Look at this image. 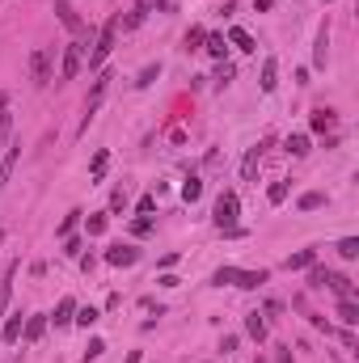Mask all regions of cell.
I'll list each match as a JSON object with an SVG mask.
<instances>
[{
    "label": "cell",
    "mask_w": 359,
    "mask_h": 363,
    "mask_svg": "<svg viewBox=\"0 0 359 363\" xmlns=\"http://www.w3.org/2000/svg\"><path fill=\"white\" fill-rule=\"evenodd\" d=\"M119 30H123V17H110L106 26H101L97 42H93V51H89V68H101V64L110 60V51H115V42H119Z\"/></svg>",
    "instance_id": "6da1fadb"
},
{
    "label": "cell",
    "mask_w": 359,
    "mask_h": 363,
    "mask_svg": "<svg viewBox=\"0 0 359 363\" xmlns=\"http://www.w3.org/2000/svg\"><path fill=\"white\" fill-rule=\"evenodd\" d=\"M267 279H271L267 271H237V267H220V271L212 275V283H216V287L233 283V287H245V292H253V287H262Z\"/></svg>",
    "instance_id": "7a4b0ae2"
},
{
    "label": "cell",
    "mask_w": 359,
    "mask_h": 363,
    "mask_svg": "<svg viewBox=\"0 0 359 363\" xmlns=\"http://www.w3.org/2000/svg\"><path fill=\"white\" fill-rule=\"evenodd\" d=\"M237 216H241V199H237V190H224L216 199V207H212V220H216L220 233H233L237 228Z\"/></svg>",
    "instance_id": "3957f363"
},
{
    "label": "cell",
    "mask_w": 359,
    "mask_h": 363,
    "mask_svg": "<svg viewBox=\"0 0 359 363\" xmlns=\"http://www.w3.org/2000/svg\"><path fill=\"white\" fill-rule=\"evenodd\" d=\"M81 64H85V38H76V42H68V47H64V60H60V81H76Z\"/></svg>",
    "instance_id": "277c9868"
},
{
    "label": "cell",
    "mask_w": 359,
    "mask_h": 363,
    "mask_svg": "<svg viewBox=\"0 0 359 363\" xmlns=\"http://www.w3.org/2000/svg\"><path fill=\"white\" fill-rule=\"evenodd\" d=\"M110 81H115L110 72H101V76L93 81V89H89V97H85V119H81V131H85V127L93 123V115H97V106H101V97H106V89H110Z\"/></svg>",
    "instance_id": "5b68a950"
},
{
    "label": "cell",
    "mask_w": 359,
    "mask_h": 363,
    "mask_svg": "<svg viewBox=\"0 0 359 363\" xmlns=\"http://www.w3.org/2000/svg\"><path fill=\"white\" fill-rule=\"evenodd\" d=\"M51 64H56V47H38L30 56V76L34 85H51Z\"/></svg>",
    "instance_id": "8992f818"
},
{
    "label": "cell",
    "mask_w": 359,
    "mask_h": 363,
    "mask_svg": "<svg viewBox=\"0 0 359 363\" xmlns=\"http://www.w3.org/2000/svg\"><path fill=\"white\" fill-rule=\"evenodd\" d=\"M106 262H110V267H135V262H140V249H135V245H110V249H106Z\"/></svg>",
    "instance_id": "52a82bcc"
},
{
    "label": "cell",
    "mask_w": 359,
    "mask_h": 363,
    "mask_svg": "<svg viewBox=\"0 0 359 363\" xmlns=\"http://www.w3.org/2000/svg\"><path fill=\"white\" fill-rule=\"evenodd\" d=\"M258 169H262V144H253V148L245 152V161H241V178L253 182V178H258Z\"/></svg>",
    "instance_id": "ba28073f"
},
{
    "label": "cell",
    "mask_w": 359,
    "mask_h": 363,
    "mask_svg": "<svg viewBox=\"0 0 359 363\" xmlns=\"http://www.w3.org/2000/svg\"><path fill=\"white\" fill-rule=\"evenodd\" d=\"M326 60H330V22H322V30H317V47H313V64L326 68Z\"/></svg>",
    "instance_id": "9c48e42d"
},
{
    "label": "cell",
    "mask_w": 359,
    "mask_h": 363,
    "mask_svg": "<svg viewBox=\"0 0 359 363\" xmlns=\"http://www.w3.org/2000/svg\"><path fill=\"white\" fill-rule=\"evenodd\" d=\"M13 275H17V262L5 267V275H0V321H5V308H9V296H13Z\"/></svg>",
    "instance_id": "30bf717a"
},
{
    "label": "cell",
    "mask_w": 359,
    "mask_h": 363,
    "mask_svg": "<svg viewBox=\"0 0 359 363\" xmlns=\"http://www.w3.org/2000/svg\"><path fill=\"white\" fill-rule=\"evenodd\" d=\"M9 152H5V157H0V182H9V174L17 169V157H22V144L13 140V144H5Z\"/></svg>",
    "instance_id": "8fae6325"
},
{
    "label": "cell",
    "mask_w": 359,
    "mask_h": 363,
    "mask_svg": "<svg viewBox=\"0 0 359 363\" xmlns=\"http://www.w3.org/2000/svg\"><path fill=\"white\" fill-rule=\"evenodd\" d=\"M56 13H60V22H64V26H68L72 34H81V30H85V22L76 17V9L68 5V0H56Z\"/></svg>",
    "instance_id": "7c38bea8"
},
{
    "label": "cell",
    "mask_w": 359,
    "mask_h": 363,
    "mask_svg": "<svg viewBox=\"0 0 359 363\" xmlns=\"http://www.w3.org/2000/svg\"><path fill=\"white\" fill-rule=\"evenodd\" d=\"M72 317H76V300L64 296V300L56 304V313H51V321H56V326H72Z\"/></svg>",
    "instance_id": "4fadbf2b"
},
{
    "label": "cell",
    "mask_w": 359,
    "mask_h": 363,
    "mask_svg": "<svg viewBox=\"0 0 359 363\" xmlns=\"http://www.w3.org/2000/svg\"><path fill=\"white\" fill-rule=\"evenodd\" d=\"M22 330H26V321H22V313H13L5 326H0V342H22Z\"/></svg>",
    "instance_id": "5bb4252c"
},
{
    "label": "cell",
    "mask_w": 359,
    "mask_h": 363,
    "mask_svg": "<svg viewBox=\"0 0 359 363\" xmlns=\"http://www.w3.org/2000/svg\"><path fill=\"white\" fill-rule=\"evenodd\" d=\"M313 262H317V249H300V253L287 258V271H309Z\"/></svg>",
    "instance_id": "9a60e30c"
},
{
    "label": "cell",
    "mask_w": 359,
    "mask_h": 363,
    "mask_svg": "<svg viewBox=\"0 0 359 363\" xmlns=\"http://www.w3.org/2000/svg\"><path fill=\"white\" fill-rule=\"evenodd\" d=\"M326 287H334L338 300H355V283H351L347 275H334V271H330V283H326Z\"/></svg>",
    "instance_id": "2e32d148"
},
{
    "label": "cell",
    "mask_w": 359,
    "mask_h": 363,
    "mask_svg": "<svg viewBox=\"0 0 359 363\" xmlns=\"http://www.w3.org/2000/svg\"><path fill=\"white\" fill-rule=\"evenodd\" d=\"M42 330H47V317H42V313H34V317H26L22 338H26V342H38V338H42Z\"/></svg>",
    "instance_id": "e0dca14e"
},
{
    "label": "cell",
    "mask_w": 359,
    "mask_h": 363,
    "mask_svg": "<svg viewBox=\"0 0 359 363\" xmlns=\"http://www.w3.org/2000/svg\"><path fill=\"white\" fill-rule=\"evenodd\" d=\"M275 85H279V64L262 60V93H275Z\"/></svg>",
    "instance_id": "ac0fdd59"
},
{
    "label": "cell",
    "mask_w": 359,
    "mask_h": 363,
    "mask_svg": "<svg viewBox=\"0 0 359 363\" xmlns=\"http://www.w3.org/2000/svg\"><path fill=\"white\" fill-rule=\"evenodd\" d=\"M338 321L342 326H359V304L355 300H338Z\"/></svg>",
    "instance_id": "d6986e66"
},
{
    "label": "cell",
    "mask_w": 359,
    "mask_h": 363,
    "mask_svg": "<svg viewBox=\"0 0 359 363\" xmlns=\"http://www.w3.org/2000/svg\"><path fill=\"white\" fill-rule=\"evenodd\" d=\"M9 135H13V115H9V106H5V97H0V148L9 144Z\"/></svg>",
    "instance_id": "ffe728a7"
},
{
    "label": "cell",
    "mask_w": 359,
    "mask_h": 363,
    "mask_svg": "<svg viewBox=\"0 0 359 363\" xmlns=\"http://www.w3.org/2000/svg\"><path fill=\"white\" fill-rule=\"evenodd\" d=\"M203 42H208V47H203V51H208V56H212V60H224V51H228V42H224V34H208V38H203Z\"/></svg>",
    "instance_id": "44dd1931"
},
{
    "label": "cell",
    "mask_w": 359,
    "mask_h": 363,
    "mask_svg": "<svg viewBox=\"0 0 359 363\" xmlns=\"http://www.w3.org/2000/svg\"><path fill=\"white\" fill-rule=\"evenodd\" d=\"M245 330H249V338L262 342V338H267V317H262V313H249V317H245Z\"/></svg>",
    "instance_id": "7402d4cb"
},
{
    "label": "cell",
    "mask_w": 359,
    "mask_h": 363,
    "mask_svg": "<svg viewBox=\"0 0 359 363\" xmlns=\"http://www.w3.org/2000/svg\"><path fill=\"white\" fill-rule=\"evenodd\" d=\"M296 207H300V212H317V207H326V194L322 190H309V194H300Z\"/></svg>",
    "instance_id": "603a6c76"
},
{
    "label": "cell",
    "mask_w": 359,
    "mask_h": 363,
    "mask_svg": "<svg viewBox=\"0 0 359 363\" xmlns=\"http://www.w3.org/2000/svg\"><path fill=\"white\" fill-rule=\"evenodd\" d=\"M228 42H233L237 51H253V38H249V30H241V26L228 30Z\"/></svg>",
    "instance_id": "cb8c5ba5"
},
{
    "label": "cell",
    "mask_w": 359,
    "mask_h": 363,
    "mask_svg": "<svg viewBox=\"0 0 359 363\" xmlns=\"http://www.w3.org/2000/svg\"><path fill=\"white\" fill-rule=\"evenodd\" d=\"M338 258L355 262V258H359V237H342V241H338Z\"/></svg>",
    "instance_id": "d4e9b609"
},
{
    "label": "cell",
    "mask_w": 359,
    "mask_h": 363,
    "mask_svg": "<svg viewBox=\"0 0 359 363\" xmlns=\"http://www.w3.org/2000/svg\"><path fill=\"white\" fill-rule=\"evenodd\" d=\"M309 127H313V131H330V127H334V110H313Z\"/></svg>",
    "instance_id": "484cf974"
},
{
    "label": "cell",
    "mask_w": 359,
    "mask_h": 363,
    "mask_svg": "<svg viewBox=\"0 0 359 363\" xmlns=\"http://www.w3.org/2000/svg\"><path fill=\"white\" fill-rule=\"evenodd\" d=\"M148 13H152V0H140V5H135V13H131V17H127L123 26H127V30H135V26H140V22L148 17Z\"/></svg>",
    "instance_id": "4316f807"
},
{
    "label": "cell",
    "mask_w": 359,
    "mask_h": 363,
    "mask_svg": "<svg viewBox=\"0 0 359 363\" xmlns=\"http://www.w3.org/2000/svg\"><path fill=\"white\" fill-rule=\"evenodd\" d=\"M287 152L292 157H304L309 152V135H287Z\"/></svg>",
    "instance_id": "83f0119b"
},
{
    "label": "cell",
    "mask_w": 359,
    "mask_h": 363,
    "mask_svg": "<svg viewBox=\"0 0 359 363\" xmlns=\"http://www.w3.org/2000/svg\"><path fill=\"white\" fill-rule=\"evenodd\" d=\"M326 283H330V271L313 262V267H309V287H326Z\"/></svg>",
    "instance_id": "f1b7e54d"
},
{
    "label": "cell",
    "mask_w": 359,
    "mask_h": 363,
    "mask_svg": "<svg viewBox=\"0 0 359 363\" xmlns=\"http://www.w3.org/2000/svg\"><path fill=\"white\" fill-rule=\"evenodd\" d=\"M199 194H203V182H199V178H186V186H182V199H186V203H194Z\"/></svg>",
    "instance_id": "f546056e"
},
{
    "label": "cell",
    "mask_w": 359,
    "mask_h": 363,
    "mask_svg": "<svg viewBox=\"0 0 359 363\" xmlns=\"http://www.w3.org/2000/svg\"><path fill=\"white\" fill-rule=\"evenodd\" d=\"M97 317H101V313H97V308H76V317H72V321H76V326H85V330H89V326H93V321H97Z\"/></svg>",
    "instance_id": "4dcf8cb0"
},
{
    "label": "cell",
    "mask_w": 359,
    "mask_h": 363,
    "mask_svg": "<svg viewBox=\"0 0 359 363\" xmlns=\"http://www.w3.org/2000/svg\"><path fill=\"white\" fill-rule=\"evenodd\" d=\"M85 233L89 237H101V233H106V216H89L85 220Z\"/></svg>",
    "instance_id": "1f68e13d"
},
{
    "label": "cell",
    "mask_w": 359,
    "mask_h": 363,
    "mask_svg": "<svg viewBox=\"0 0 359 363\" xmlns=\"http://www.w3.org/2000/svg\"><path fill=\"white\" fill-rule=\"evenodd\" d=\"M106 165H110V152H97L93 165H89V174H93V178H101V174H106Z\"/></svg>",
    "instance_id": "d6a6232c"
},
{
    "label": "cell",
    "mask_w": 359,
    "mask_h": 363,
    "mask_svg": "<svg viewBox=\"0 0 359 363\" xmlns=\"http://www.w3.org/2000/svg\"><path fill=\"white\" fill-rule=\"evenodd\" d=\"M267 199H271V203H283V199H287V178H283V182H275V186L267 190Z\"/></svg>",
    "instance_id": "836d02e7"
},
{
    "label": "cell",
    "mask_w": 359,
    "mask_h": 363,
    "mask_svg": "<svg viewBox=\"0 0 359 363\" xmlns=\"http://www.w3.org/2000/svg\"><path fill=\"white\" fill-rule=\"evenodd\" d=\"M157 76H161V64H152V68H144V72H140V81H135V85L144 89V85H152Z\"/></svg>",
    "instance_id": "e575fe53"
},
{
    "label": "cell",
    "mask_w": 359,
    "mask_h": 363,
    "mask_svg": "<svg viewBox=\"0 0 359 363\" xmlns=\"http://www.w3.org/2000/svg\"><path fill=\"white\" fill-rule=\"evenodd\" d=\"M101 351H106V342H101V338H89V351H85V363H89V359H97Z\"/></svg>",
    "instance_id": "d590c367"
},
{
    "label": "cell",
    "mask_w": 359,
    "mask_h": 363,
    "mask_svg": "<svg viewBox=\"0 0 359 363\" xmlns=\"http://www.w3.org/2000/svg\"><path fill=\"white\" fill-rule=\"evenodd\" d=\"M203 38H208V34H203V30H199V26H194V30H190V34H186V51H199V42H203Z\"/></svg>",
    "instance_id": "8d00e7d4"
},
{
    "label": "cell",
    "mask_w": 359,
    "mask_h": 363,
    "mask_svg": "<svg viewBox=\"0 0 359 363\" xmlns=\"http://www.w3.org/2000/svg\"><path fill=\"white\" fill-rule=\"evenodd\" d=\"M233 81V64H220V72H216V89H224Z\"/></svg>",
    "instance_id": "74e56055"
},
{
    "label": "cell",
    "mask_w": 359,
    "mask_h": 363,
    "mask_svg": "<svg viewBox=\"0 0 359 363\" xmlns=\"http://www.w3.org/2000/svg\"><path fill=\"white\" fill-rule=\"evenodd\" d=\"M76 220H81V212H68V216H64V224H60V237H68V233L76 228Z\"/></svg>",
    "instance_id": "f35d334b"
},
{
    "label": "cell",
    "mask_w": 359,
    "mask_h": 363,
    "mask_svg": "<svg viewBox=\"0 0 359 363\" xmlns=\"http://www.w3.org/2000/svg\"><path fill=\"white\" fill-rule=\"evenodd\" d=\"M131 233H135V237H148V233H152V220H148V216H140V220L131 224Z\"/></svg>",
    "instance_id": "ab89813d"
},
{
    "label": "cell",
    "mask_w": 359,
    "mask_h": 363,
    "mask_svg": "<svg viewBox=\"0 0 359 363\" xmlns=\"http://www.w3.org/2000/svg\"><path fill=\"white\" fill-rule=\"evenodd\" d=\"M275 351H279V355H275V363H292V351H287V346H275Z\"/></svg>",
    "instance_id": "60d3db41"
},
{
    "label": "cell",
    "mask_w": 359,
    "mask_h": 363,
    "mask_svg": "<svg viewBox=\"0 0 359 363\" xmlns=\"http://www.w3.org/2000/svg\"><path fill=\"white\" fill-rule=\"evenodd\" d=\"M140 359H144V351H131V355H127V363H140Z\"/></svg>",
    "instance_id": "b9f144b4"
},
{
    "label": "cell",
    "mask_w": 359,
    "mask_h": 363,
    "mask_svg": "<svg viewBox=\"0 0 359 363\" xmlns=\"http://www.w3.org/2000/svg\"><path fill=\"white\" fill-rule=\"evenodd\" d=\"M0 241H5V228H0Z\"/></svg>",
    "instance_id": "7bdbcfd3"
}]
</instances>
